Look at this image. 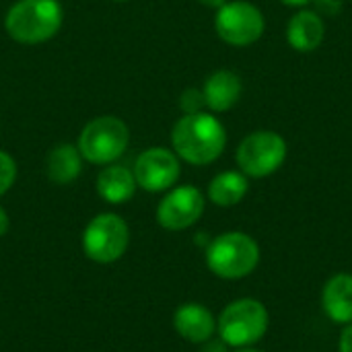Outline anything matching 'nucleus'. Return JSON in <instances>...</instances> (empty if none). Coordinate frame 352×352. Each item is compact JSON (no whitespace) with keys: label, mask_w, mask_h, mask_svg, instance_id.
Wrapping results in <instances>:
<instances>
[{"label":"nucleus","mask_w":352,"mask_h":352,"mask_svg":"<svg viewBox=\"0 0 352 352\" xmlns=\"http://www.w3.org/2000/svg\"><path fill=\"white\" fill-rule=\"evenodd\" d=\"M175 155L190 165H208L217 161L227 144L225 126L210 113H186L171 132Z\"/></svg>","instance_id":"f257e3e1"},{"label":"nucleus","mask_w":352,"mask_h":352,"mask_svg":"<svg viewBox=\"0 0 352 352\" xmlns=\"http://www.w3.org/2000/svg\"><path fill=\"white\" fill-rule=\"evenodd\" d=\"M283 4H287V6H305V4H309L311 0H280Z\"/></svg>","instance_id":"b1692460"},{"label":"nucleus","mask_w":352,"mask_h":352,"mask_svg":"<svg viewBox=\"0 0 352 352\" xmlns=\"http://www.w3.org/2000/svg\"><path fill=\"white\" fill-rule=\"evenodd\" d=\"M62 19L58 0H19L6 12L4 27L19 43H43L58 33Z\"/></svg>","instance_id":"f03ea898"},{"label":"nucleus","mask_w":352,"mask_h":352,"mask_svg":"<svg viewBox=\"0 0 352 352\" xmlns=\"http://www.w3.org/2000/svg\"><path fill=\"white\" fill-rule=\"evenodd\" d=\"M268 330V311L256 299H237L229 303L217 322V332L227 346L245 349L264 338Z\"/></svg>","instance_id":"39448f33"},{"label":"nucleus","mask_w":352,"mask_h":352,"mask_svg":"<svg viewBox=\"0 0 352 352\" xmlns=\"http://www.w3.org/2000/svg\"><path fill=\"white\" fill-rule=\"evenodd\" d=\"M134 179L146 192H165L179 179L182 167L175 153L163 146H153L138 155L134 163Z\"/></svg>","instance_id":"1a4fd4ad"},{"label":"nucleus","mask_w":352,"mask_h":352,"mask_svg":"<svg viewBox=\"0 0 352 352\" xmlns=\"http://www.w3.org/2000/svg\"><path fill=\"white\" fill-rule=\"evenodd\" d=\"M204 352H225V349H223L221 344H208Z\"/></svg>","instance_id":"393cba45"},{"label":"nucleus","mask_w":352,"mask_h":352,"mask_svg":"<svg viewBox=\"0 0 352 352\" xmlns=\"http://www.w3.org/2000/svg\"><path fill=\"white\" fill-rule=\"evenodd\" d=\"M116 2H128V0H116Z\"/></svg>","instance_id":"bb28decb"},{"label":"nucleus","mask_w":352,"mask_h":352,"mask_svg":"<svg viewBox=\"0 0 352 352\" xmlns=\"http://www.w3.org/2000/svg\"><path fill=\"white\" fill-rule=\"evenodd\" d=\"M8 227H10V219H8V214H6V210L0 206V237L8 231Z\"/></svg>","instance_id":"4be33fe9"},{"label":"nucleus","mask_w":352,"mask_h":352,"mask_svg":"<svg viewBox=\"0 0 352 352\" xmlns=\"http://www.w3.org/2000/svg\"><path fill=\"white\" fill-rule=\"evenodd\" d=\"M128 142L130 130L126 122L116 116H101L82 128L76 148L93 165H111L126 153Z\"/></svg>","instance_id":"20e7f679"},{"label":"nucleus","mask_w":352,"mask_h":352,"mask_svg":"<svg viewBox=\"0 0 352 352\" xmlns=\"http://www.w3.org/2000/svg\"><path fill=\"white\" fill-rule=\"evenodd\" d=\"M340 352H352V324H349L340 336Z\"/></svg>","instance_id":"412c9836"},{"label":"nucleus","mask_w":352,"mask_h":352,"mask_svg":"<svg viewBox=\"0 0 352 352\" xmlns=\"http://www.w3.org/2000/svg\"><path fill=\"white\" fill-rule=\"evenodd\" d=\"M136 192L134 173L124 165H107L97 175V194L109 204H124Z\"/></svg>","instance_id":"2eb2a0df"},{"label":"nucleus","mask_w":352,"mask_h":352,"mask_svg":"<svg viewBox=\"0 0 352 352\" xmlns=\"http://www.w3.org/2000/svg\"><path fill=\"white\" fill-rule=\"evenodd\" d=\"M324 19L316 10H299L287 25V39L297 52L318 50L324 41Z\"/></svg>","instance_id":"f8f14e48"},{"label":"nucleus","mask_w":352,"mask_h":352,"mask_svg":"<svg viewBox=\"0 0 352 352\" xmlns=\"http://www.w3.org/2000/svg\"><path fill=\"white\" fill-rule=\"evenodd\" d=\"M202 95L208 109L227 111L241 97V78L231 70H219L206 78Z\"/></svg>","instance_id":"4468645a"},{"label":"nucleus","mask_w":352,"mask_h":352,"mask_svg":"<svg viewBox=\"0 0 352 352\" xmlns=\"http://www.w3.org/2000/svg\"><path fill=\"white\" fill-rule=\"evenodd\" d=\"M204 212V196L194 186L173 188L157 206V223L167 231H184Z\"/></svg>","instance_id":"9d476101"},{"label":"nucleus","mask_w":352,"mask_h":352,"mask_svg":"<svg viewBox=\"0 0 352 352\" xmlns=\"http://www.w3.org/2000/svg\"><path fill=\"white\" fill-rule=\"evenodd\" d=\"M260 262V248L254 237L231 231L214 237L206 248V266L225 280L245 278Z\"/></svg>","instance_id":"7ed1b4c3"},{"label":"nucleus","mask_w":352,"mask_h":352,"mask_svg":"<svg viewBox=\"0 0 352 352\" xmlns=\"http://www.w3.org/2000/svg\"><path fill=\"white\" fill-rule=\"evenodd\" d=\"M130 245L128 223L113 212L97 214L82 231V252L97 264L118 262Z\"/></svg>","instance_id":"423d86ee"},{"label":"nucleus","mask_w":352,"mask_h":352,"mask_svg":"<svg viewBox=\"0 0 352 352\" xmlns=\"http://www.w3.org/2000/svg\"><path fill=\"white\" fill-rule=\"evenodd\" d=\"M237 352H260V351H252V349H243V351H237Z\"/></svg>","instance_id":"a878e982"},{"label":"nucleus","mask_w":352,"mask_h":352,"mask_svg":"<svg viewBox=\"0 0 352 352\" xmlns=\"http://www.w3.org/2000/svg\"><path fill=\"white\" fill-rule=\"evenodd\" d=\"M82 169V155L72 144H58L45 159V175L58 186L72 184Z\"/></svg>","instance_id":"dca6fc26"},{"label":"nucleus","mask_w":352,"mask_h":352,"mask_svg":"<svg viewBox=\"0 0 352 352\" xmlns=\"http://www.w3.org/2000/svg\"><path fill=\"white\" fill-rule=\"evenodd\" d=\"M318 8L326 14H336L342 6V0H316Z\"/></svg>","instance_id":"aec40b11"},{"label":"nucleus","mask_w":352,"mask_h":352,"mask_svg":"<svg viewBox=\"0 0 352 352\" xmlns=\"http://www.w3.org/2000/svg\"><path fill=\"white\" fill-rule=\"evenodd\" d=\"M200 2H202L204 6H210V8H217V10H219L223 4H227V0H200Z\"/></svg>","instance_id":"5701e85b"},{"label":"nucleus","mask_w":352,"mask_h":352,"mask_svg":"<svg viewBox=\"0 0 352 352\" xmlns=\"http://www.w3.org/2000/svg\"><path fill=\"white\" fill-rule=\"evenodd\" d=\"M322 307L334 324H352V274H334L326 283Z\"/></svg>","instance_id":"ddd939ff"},{"label":"nucleus","mask_w":352,"mask_h":352,"mask_svg":"<svg viewBox=\"0 0 352 352\" xmlns=\"http://www.w3.org/2000/svg\"><path fill=\"white\" fill-rule=\"evenodd\" d=\"M214 27L219 37L237 47L256 43L264 33V16L258 6L245 0H233L219 8Z\"/></svg>","instance_id":"6e6552de"},{"label":"nucleus","mask_w":352,"mask_h":352,"mask_svg":"<svg viewBox=\"0 0 352 352\" xmlns=\"http://www.w3.org/2000/svg\"><path fill=\"white\" fill-rule=\"evenodd\" d=\"M173 328L184 340L192 344H204L210 342L212 334L217 332V320L204 305L184 303L173 314Z\"/></svg>","instance_id":"9b49d317"},{"label":"nucleus","mask_w":352,"mask_h":352,"mask_svg":"<svg viewBox=\"0 0 352 352\" xmlns=\"http://www.w3.org/2000/svg\"><path fill=\"white\" fill-rule=\"evenodd\" d=\"M250 190L248 177L239 171H223L217 177H212L208 186V198L217 206L229 208L239 204Z\"/></svg>","instance_id":"f3484780"},{"label":"nucleus","mask_w":352,"mask_h":352,"mask_svg":"<svg viewBox=\"0 0 352 352\" xmlns=\"http://www.w3.org/2000/svg\"><path fill=\"white\" fill-rule=\"evenodd\" d=\"M179 105H182V109H184L186 113H198V111H202V107H204L206 103H204L202 91H198V89H188V91L182 95Z\"/></svg>","instance_id":"6ab92c4d"},{"label":"nucleus","mask_w":352,"mask_h":352,"mask_svg":"<svg viewBox=\"0 0 352 352\" xmlns=\"http://www.w3.org/2000/svg\"><path fill=\"white\" fill-rule=\"evenodd\" d=\"M235 159L243 175L268 177L285 163L287 142L272 130H258L241 140Z\"/></svg>","instance_id":"0eeeda50"},{"label":"nucleus","mask_w":352,"mask_h":352,"mask_svg":"<svg viewBox=\"0 0 352 352\" xmlns=\"http://www.w3.org/2000/svg\"><path fill=\"white\" fill-rule=\"evenodd\" d=\"M14 179H16V163L8 153L0 151V196H4L12 188Z\"/></svg>","instance_id":"a211bd4d"}]
</instances>
